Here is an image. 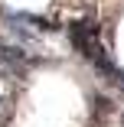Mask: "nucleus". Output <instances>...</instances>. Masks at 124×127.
Instances as JSON below:
<instances>
[{"mask_svg":"<svg viewBox=\"0 0 124 127\" xmlns=\"http://www.w3.org/2000/svg\"><path fill=\"white\" fill-rule=\"evenodd\" d=\"M69 39H72V46L79 49V56L95 65V72L101 75V78H108L111 85L124 88V68L111 59V52L101 42V30H98L91 20H75L69 26Z\"/></svg>","mask_w":124,"mask_h":127,"instance_id":"nucleus-1","label":"nucleus"},{"mask_svg":"<svg viewBox=\"0 0 124 127\" xmlns=\"http://www.w3.org/2000/svg\"><path fill=\"white\" fill-rule=\"evenodd\" d=\"M121 127H124V114H121Z\"/></svg>","mask_w":124,"mask_h":127,"instance_id":"nucleus-2","label":"nucleus"}]
</instances>
